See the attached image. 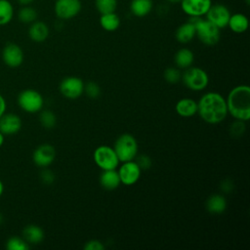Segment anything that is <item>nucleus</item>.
Wrapping results in <instances>:
<instances>
[{
	"label": "nucleus",
	"instance_id": "34",
	"mask_svg": "<svg viewBox=\"0 0 250 250\" xmlns=\"http://www.w3.org/2000/svg\"><path fill=\"white\" fill-rule=\"evenodd\" d=\"M134 161L139 165L142 170H146L151 166V159L147 154H137Z\"/></svg>",
	"mask_w": 250,
	"mask_h": 250
},
{
	"label": "nucleus",
	"instance_id": "29",
	"mask_svg": "<svg viewBox=\"0 0 250 250\" xmlns=\"http://www.w3.org/2000/svg\"><path fill=\"white\" fill-rule=\"evenodd\" d=\"M95 5L101 15L113 13L117 7V0H95Z\"/></svg>",
	"mask_w": 250,
	"mask_h": 250
},
{
	"label": "nucleus",
	"instance_id": "3",
	"mask_svg": "<svg viewBox=\"0 0 250 250\" xmlns=\"http://www.w3.org/2000/svg\"><path fill=\"white\" fill-rule=\"evenodd\" d=\"M195 26V35L207 46L216 45L220 40V28L201 17H189L188 20Z\"/></svg>",
	"mask_w": 250,
	"mask_h": 250
},
{
	"label": "nucleus",
	"instance_id": "26",
	"mask_svg": "<svg viewBox=\"0 0 250 250\" xmlns=\"http://www.w3.org/2000/svg\"><path fill=\"white\" fill-rule=\"evenodd\" d=\"M14 16V8L10 1L0 0V25L9 23Z\"/></svg>",
	"mask_w": 250,
	"mask_h": 250
},
{
	"label": "nucleus",
	"instance_id": "42",
	"mask_svg": "<svg viewBox=\"0 0 250 250\" xmlns=\"http://www.w3.org/2000/svg\"><path fill=\"white\" fill-rule=\"evenodd\" d=\"M170 3H181L182 0H168Z\"/></svg>",
	"mask_w": 250,
	"mask_h": 250
},
{
	"label": "nucleus",
	"instance_id": "14",
	"mask_svg": "<svg viewBox=\"0 0 250 250\" xmlns=\"http://www.w3.org/2000/svg\"><path fill=\"white\" fill-rule=\"evenodd\" d=\"M211 0H182L181 6L185 14L189 17H201L211 7Z\"/></svg>",
	"mask_w": 250,
	"mask_h": 250
},
{
	"label": "nucleus",
	"instance_id": "2",
	"mask_svg": "<svg viewBox=\"0 0 250 250\" xmlns=\"http://www.w3.org/2000/svg\"><path fill=\"white\" fill-rule=\"evenodd\" d=\"M228 112L235 119L247 121L250 118V88L238 85L232 88L227 99Z\"/></svg>",
	"mask_w": 250,
	"mask_h": 250
},
{
	"label": "nucleus",
	"instance_id": "20",
	"mask_svg": "<svg viewBox=\"0 0 250 250\" xmlns=\"http://www.w3.org/2000/svg\"><path fill=\"white\" fill-rule=\"evenodd\" d=\"M22 237L28 244H38L44 239V231L37 225H28L22 229Z\"/></svg>",
	"mask_w": 250,
	"mask_h": 250
},
{
	"label": "nucleus",
	"instance_id": "23",
	"mask_svg": "<svg viewBox=\"0 0 250 250\" xmlns=\"http://www.w3.org/2000/svg\"><path fill=\"white\" fill-rule=\"evenodd\" d=\"M152 9L151 0H132L130 4V11L136 17H145L150 13Z\"/></svg>",
	"mask_w": 250,
	"mask_h": 250
},
{
	"label": "nucleus",
	"instance_id": "6",
	"mask_svg": "<svg viewBox=\"0 0 250 250\" xmlns=\"http://www.w3.org/2000/svg\"><path fill=\"white\" fill-rule=\"evenodd\" d=\"M18 104L25 112H39L44 105L42 95L34 89L22 90L18 96Z\"/></svg>",
	"mask_w": 250,
	"mask_h": 250
},
{
	"label": "nucleus",
	"instance_id": "38",
	"mask_svg": "<svg viewBox=\"0 0 250 250\" xmlns=\"http://www.w3.org/2000/svg\"><path fill=\"white\" fill-rule=\"evenodd\" d=\"M6 109H7V102L5 98L2 96V94H0V117L6 112Z\"/></svg>",
	"mask_w": 250,
	"mask_h": 250
},
{
	"label": "nucleus",
	"instance_id": "9",
	"mask_svg": "<svg viewBox=\"0 0 250 250\" xmlns=\"http://www.w3.org/2000/svg\"><path fill=\"white\" fill-rule=\"evenodd\" d=\"M56 158V149L52 145L42 144L38 146L33 153L32 160L34 164L41 168H46L50 166Z\"/></svg>",
	"mask_w": 250,
	"mask_h": 250
},
{
	"label": "nucleus",
	"instance_id": "37",
	"mask_svg": "<svg viewBox=\"0 0 250 250\" xmlns=\"http://www.w3.org/2000/svg\"><path fill=\"white\" fill-rule=\"evenodd\" d=\"M221 187H222V190L224 192H229L233 188V185H232V183L229 180H225L222 183Z\"/></svg>",
	"mask_w": 250,
	"mask_h": 250
},
{
	"label": "nucleus",
	"instance_id": "10",
	"mask_svg": "<svg viewBox=\"0 0 250 250\" xmlns=\"http://www.w3.org/2000/svg\"><path fill=\"white\" fill-rule=\"evenodd\" d=\"M117 172L121 184L125 186H132L139 181L142 169L134 160H131L123 162V164L119 167Z\"/></svg>",
	"mask_w": 250,
	"mask_h": 250
},
{
	"label": "nucleus",
	"instance_id": "17",
	"mask_svg": "<svg viewBox=\"0 0 250 250\" xmlns=\"http://www.w3.org/2000/svg\"><path fill=\"white\" fill-rule=\"evenodd\" d=\"M176 112L182 117H191L197 113V103L190 98H184L177 102Z\"/></svg>",
	"mask_w": 250,
	"mask_h": 250
},
{
	"label": "nucleus",
	"instance_id": "35",
	"mask_svg": "<svg viewBox=\"0 0 250 250\" xmlns=\"http://www.w3.org/2000/svg\"><path fill=\"white\" fill-rule=\"evenodd\" d=\"M55 174L53 173L52 170L48 169V167L43 168V170L40 173V179L42 181V183H44L45 185H51L54 183L55 181Z\"/></svg>",
	"mask_w": 250,
	"mask_h": 250
},
{
	"label": "nucleus",
	"instance_id": "30",
	"mask_svg": "<svg viewBox=\"0 0 250 250\" xmlns=\"http://www.w3.org/2000/svg\"><path fill=\"white\" fill-rule=\"evenodd\" d=\"M6 248L8 250H27L29 244L20 236H11L6 242Z\"/></svg>",
	"mask_w": 250,
	"mask_h": 250
},
{
	"label": "nucleus",
	"instance_id": "27",
	"mask_svg": "<svg viewBox=\"0 0 250 250\" xmlns=\"http://www.w3.org/2000/svg\"><path fill=\"white\" fill-rule=\"evenodd\" d=\"M18 18L23 23H32L37 19V12L34 8L25 5L19 11Z\"/></svg>",
	"mask_w": 250,
	"mask_h": 250
},
{
	"label": "nucleus",
	"instance_id": "36",
	"mask_svg": "<svg viewBox=\"0 0 250 250\" xmlns=\"http://www.w3.org/2000/svg\"><path fill=\"white\" fill-rule=\"evenodd\" d=\"M85 250H104V245L98 239H91L84 245Z\"/></svg>",
	"mask_w": 250,
	"mask_h": 250
},
{
	"label": "nucleus",
	"instance_id": "12",
	"mask_svg": "<svg viewBox=\"0 0 250 250\" xmlns=\"http://www.w3.org/2000/svg\"><path fill=\"white\" fill-rule=\"evenodd\" d=\"M206 20L215 24L219 28H224L228 25L230 13L229 9L223 4H215L211 5L209 10L207 11Z\"/></svg>",
	"mask_w": 250,
	"mask_h": 250
},
{
	"label": "nucleus",
	"instance_id": "33",
	"mask_svg": "<svg viewBox=\"0 0 250 250\" xmlns=\"http://www.w3.org/2000/svg\"><path fill=\"white\" fill-rule=\"evenodd\" d=\"M84 92L88 97L92 99H96L101 95V87L98 83L94 81H90L84 84Z\"/></svg>",
	"mask_w": 250,
	"mask_h": 250
},
{
	"label": "nucleus",
	"instance_id": "31",
	"mask_svg": "<svg viewBox=\"0 0 250 250\" xmlns=\"http://www.w3.org/2000/svg\"><path fill=\"white\" fill-rule=\"evenodd\" d=\"M182 73L178 67H167L164 70V79L171 84L178 83L181 80Z\"/></svg>",
	"mask_w": 250,
	"mask_h": 250
},
{
	"label": "nucleus",
	"instance_id": "16",
	"mask_svg": "<svg viewBox=\"0 0 250 250\" xmlns=\"http://www.w3.org/2000/svg\"><path fill=\"white\" fill-rule=\"evenodd\" d=\"M100 184L101 186L106 190H113L117 188L121 182L116 169H109V170H103L102 174L100 175Z\"/></svg>",
	"mask_w": 250,
	"mask_h": 250
},
{
	"label": "nucleus",
	"instance_id": "28",
	"mask_svg": "<svg viewBox=\"0 0 250 250\" xmlns=\"http://www.w3.org/2000/svg\"><path fill=\"white\" fill-rule=\"evenodd\" d=\"M39 121L41 125L46 128V129H52L56 126L57 123V117L56 114L49 109H44L40 110V115H39Z\"/></svg>",
	"mask_w": 250,
	"mask_h": 250
},
{
	"label": "nucleus",
	"instance_id": "43",
	"mask_svg": "<svg viewBox=\"0 0 250 250\" xmlns=\"http://www.w3.org/2000/svg\"><path fill=\"white\" fill-rule=\"evenodd\" d=\"M2 222H3V216H2V214L0 213V225L2 224Z\"/></svg>",
	"mask_w": 250,
	"mask_h": 250
},
{
	"label": "nucleus",
	"instance_id": "44",
	"mask_svg": "<svg viewBox=\"0 0 250 250\" xmlns=\"http://www.w3.org/2000/svg\"><path fill=\"white\" fill-rule=\"evenodd\" d=\"M245 2H246V4H247V5H249V3H250V0H245Z\"/></svg>",
	"mask_w": 250,
	"mask_h": 250
},
{
	"label": "nucleus",
	"instance_id": "15",
	"mask_svg": "<svg viewBox=\"0 0 250 250\" xmlns=\"http://www.w3.org/2000/svg\"><path fill=\"white\" fill-rule=\"evenodd\" d=\"M22 122L16 113H4L0 117V132L4 136L16 135L21 129Z\"/></svg>",
	"mask_w": 250,
	"mask_h": 250
},
{
	"label": "nucleus",
	"instance_id": "39",
	"mask_svg": "<svg viewBox=\"0 0 250 250\" xmlns=\"http://www.w3.org/2000/svg\"><path fill=\"white\" fill-rule=\"evenodd\" d=\"M20 4H21V5H23V6H25V5H28V4H30L31 2H33V0H17Z\"/></svg>",
	"mask_w": 250,
	"mask_h": 250
},
{
	"label": "nucleus",
	"instance_id": "25",
	"mask_svg": "<svg viewBox=\"0 0 250 250\" xmlns=\"http://www.w3.org/2000/svg\"><path fill=\"white\" fill-rule=\"evenodd\" d=\"M100 23L104 30L114 31L120 25V19L114 12L103 14L100 18Z\"/></svg>",
	"mask_w": 250,
	"mask_h": 250
},
{
	"label": "nucleus",
	"instance_id": "13",
	"mask_svg": "<svg viewBox=\"0 0 250 250\" xmlns=\"http://www.w3.org/2000/svg\"><path fill=\"white\" fill-rule=\"evenodd\" d=\"M23 52L16 43H7L2 51V60L10 67H18L23 62Z\"/></svg>",
	"mask_w": 250,
	"mask_h": 250
},
{
	"label": "nucleus",
	"instance_id": "41",
	"mask_svg": "<svg viewBox=\"0 0 250 250\" xmlns=\"http://www.w3.org/2000/svg\"><path fill=\"white\" fill-rule=\"evenodd\" d=\"M3 192H4V184H3V182L0 180V196L3 194Z\"/></svg>",
	"mask_w": 250,
	"mask_h": 250
},
{
	"label": "nucleus",
	"instance_id": "18",
	"mask_svg": "<svg viewBox=\"0 0 250 250\" xmlns=\"http://www.w3.org/2000/svg\"><path fill=\"white\" fill-rule=\"evenodd\" d=\"M205 206L207 211L211 214H222L227 209V199L224 195L215 193L207 198Z\"/></svg>",
	"mask_w": 250,
	"mask_h": 250
},
{
	"label": "nucleus",
	"instance_id": "40",
	"mask_svg": "<svg viewBox=\"0 0 250 250\" xmlns=\"http://www.w3.org/2000/svg\"><path fill=\"white\" fill-rule=\"evenodd\" d=\"M4 139H5V136L0 132V147L3 146L4 144Z\"/></svg>",
	"mask_w": 250,
	"mask_h": 250
},
{
	"label": "nucleus",
	"instance_id": "5",
	"mask_svg": "<svg viewBox=\"0 0 250 250\" xmlns=\"http://www.w3.org/2000/svg\"><path fill=\"white\" fill-rule=\"evenodd\" d=\"M181 80L185 86L192 91H201L208 85L209 78L206 71L200 67L193 66L186 68L182 74Z\"/></svg>",
	"mask_w": 250,
	"mask_h": 250
},
{
	"label": "nucleus",
	"instance_id": "1",
	"mask_svg": "<svg viewBox=\"0 0 250 250\" xmlns=\"http://www.w3.org/2000/svg\"><path fill=\"white\" fill-rule=\"evenodd\" d=\"M197 113L206 123H220L225 120L229 113L227 102L221 94L217 92H208L198 101Z\"/></svg>",
	"mask_w": 250,
	"mask_h": 250
},
{
	"label": "nucleus",
	"instance_id": "21",
	"mask_svg": "<svg viewBox=\"0 0 250 250\" xmlns=\"http://www.w3.org/2000/svg\"><path fill=\"white\" fill-rule=\"evenodd\" d=\"M195 36V26L187 21L184 24L180 25L176 30V39L183 44L190 42Z\"/></svg>",
	"mask_w": 250,
	"mask_h": 250
},
{
	"label": "nucleus",
	"instance_id": "24",
	"mask_svg": "<svg viewBox=\"0 0 250 250\" xmlns=\"http://www.w3.org/2000/svg\"><path fill=\"white\" fill-rule=\"evenodd\" d=\"M194 61L193 53L187 48L180 49L175 55V62L178 68H188Z\"/></svg>",
	"mask_w": 250,
	"mask_h": 250
},
{
	"label": "nucleus",
	"instance_id": "22",
	"mask_svg": "<svg viewBox=\"0 0 250 250\" xmlns=\"http://www.w3.org/2000/svg\"><path fill=\"white\" fill-rule=\"evenodd\" d=\"M228 25L233 32L243 33L244 31L247 30L249 21H248V19L246 16L237 13V14H234L229 17Z\"/></svg>",
	"mask_w": 250,
	"mask_h": 250
},
{
	"label": "nucleus",
	"instance_id": "8",
	"mask_svg": "<svg viewBox=\"0 0 250 250\" xmlns=\"http://www.w3.org/2000/svg\"><path fill=\"white\" fill-rule=\"evenodd\" d=\"M59 89L63 97L77 99L84 93V82L77 76H67L61 81Z\"/></svg>",
	"mask_w": 250,
	"mask_h": 250
},
{
	"label": "nucleus",
	"instance_id": "11",
	"mask_svg": "<svg viewBox=\"0 0 250 250\" xmlns=\"http://www.w3.org/2000/svg\"><path fill=\"white\" fill-rule=\"evenodd\" d=\"M81 10L80 0H57L55 13L61 20H69L79 14Z\"/></svg>",
	"mask_w": 250,
	"mask_h": 250
},
{
	"label": "nucleus",
	"instance_id": "32",
	"mask_svg": "<svg viewBox=\"0 0 250 250\" xmlns=\"http://www.w3.org/2000/svg\"><path fill=\"white\" fill-rule=\"evenodd\" d=\"M245 132V121L235 119L234 122L230 124L229 127V133L232 137L238 138L241 137Z\"/></svg>",
	"mask_w": 250,
	"mask_h": 250
},
{
	"label": "nucleus",
	"instance_id": "4",
	"mask_svg": "<svg viewBox=\"0 0 250 250\" xmlns=\"http://www.w3.org/2000/svg\"><path fill=\"white\" fill-rule=\"evenodd\" d=\"M113 148L121 162L134 160L138 154V143L135 137L128 133L122 134L116 139Z\"/></svg>",
	"mask_w": 250,
	"mask_h": 250
},
{
	"label": "nucleus",
	"instance_id": "19",
	"mask_svg": "<svg viewBox=\"0 0 250 250\" xmlns=\"http://www.w3.org/2000/svg\"><path fill=\"white\" fill-rule=\"evenodd\" d=\"M28 35L34 42H43L49 36V27L43 21H33L28 29Z\"/></svg>",
	"mask_w": 250,
	"mask_h": 250
},
{
	"label": "nucleus",
	"instance_id": "7",
	"mask_svg": "<svg viewBox=\"0 0 250 250\" xmlns=\"http://www.w3.org/2000/svg\"><path fill=\"white\" fill-rule=\"evenodd\" d=\"M93 156L95 163L102 170L116 169L120 162L114 148L105 145L98 146Z\"/></svg>",
	"mask_w": 250,
	"mask_h": 250
}]
</instances>
